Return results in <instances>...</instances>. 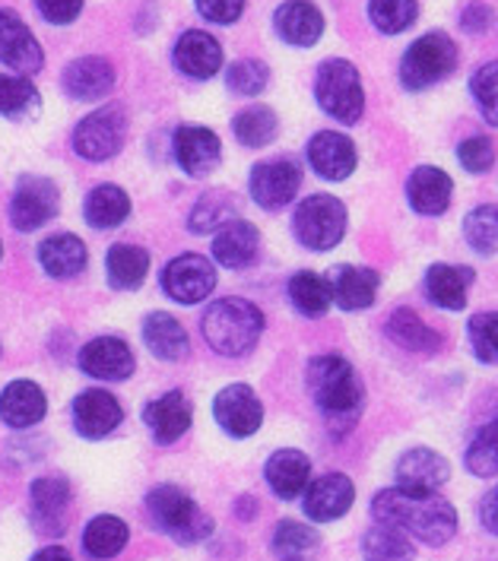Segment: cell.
<instances>
[{
    "label": "cell",
    "mask_w": 498,
    "mask_h": 561,
    "mask_svg": "<svg viewBox=\"0 0 498 561\" xmlns=\"http://www.w3.org/2000/svg\"><path fill=\"white\" fill-rule=\"evenodd\" d=\"M372 514L384 527L407 533L419 542L444 546L457 530V511L435 492H416V489H384L372 502Z\"/></svg>",
    "instance_id": "1"
},
{
    "label": "cell",
    "mask_w": 498,
    "mask_h": 561,
    "mask_svg": "<svg viewBox=\"0 0 498 561\" xmlns=\"http://www.w3.org/2000/svg\"><path fill=\"white\" fill-rule=\"evenodd\" d=\"M308 390L327 419V428L340 438L359 422L362 413V385L343 355H318L308 365Z\"/></svg>",
    "instance_id": "2"
},
{
    "label": "cell",
    "mask_w": 498,
    "mask_h": 561,
    "mask_svg": "<svg viewBox=\"0 0 498 561\" xmlns=\"http://www.w3.org/2000/svg\"><path fill=\"white\" fill-rule=\"evenodd\" d=\"M201 330L216 353L245 355L258 346L264 333V314L245 298H219L206 308Z\"/></svg>",
    "instance_id": "3"
},
{
    "label": "cell",
    "mask_w": 498,
    "mask_h": 561,
    "mask_svg": "<svg viewBox=\"0 0 498 561\" xmlns=\"http://www.w3.org/2000/svg\"><path fill=\"white\" fill-rule=\"evenodd\" d=\"M147 507L156 527L176 536L178 542H201L213 533V520L176 485H156L147 495Z\"/></svg>",
    "instance_id": "4"
},
{
    "label": "cell",
    "mask_w": 498,
    "mask_h": 561,
    "mask_svg": "<svg viewBox=\"0 0 498 561\" xmlns=\"http://www.w3.org/2000/svg\"><path fill=\"white\" fill-rule=\"evenodd\" d=\"M318 105L330 118H337L340 124H355L362 118L365 108V92H362V80L359 70L352 67L350 60L330 58L318 67Z\"/></svg>",
    "instance_id": "5"
},
{
    "label": "cell",
    "mask_w": 498,
    "mask_h": 561,
    "mask_svg": "<svg viewBox=\"0 0 498 561\" xmlns=\"http://www.w3.org/2000/svg\"><path fill=\"white\" fill-rule=\"evenodd\" d=\"M454 67H457V45L441 32H429L407 48L400 60V83L412 92L429 89L444 77H451Z\"/></svg>",
    "instance_id": "6"
},
{
    "label": "cell",
    "mask_w": 498,
    "mask_h": 561,
    "mask_svg": "<svg viewBox=\"0 0 498 561\" xmlns=\"http://www.w3.org/2000/svg\"><path fill=\"white\" fill-rule=\"evenodd\" d=\"M295 236L312 251H330L343 241L347 232V207L330 197V194H315L302 201L295 209Z\"/></svg>",
    "instance_id": "7"
},
{
    "label": "cell",
    "mask_w": 498,
    "mask_h": 561,
    "mask_svg": "<svg viewBox=\"0 0 498 561\" xmlns=\"http://www.w3.org/2000/svg\"><path fill=\"white\" fill-rule=\"evenodd\" d=\"M127 137V115L121 105L95 108L92 115L77 124L73 130V149L89 162H105L121 152Z\"/></svg>",
    "instance_id": "8"
},
{
    "label": "cell",
    "mask_w": 498,
    "mask_h": 561,
    "mask_svg": "<svg viewBox=\"0 0 498 561\" xmlns=\"http://www.w3.org/2000/svg\"><path fill=\"white\" fill-rule=\"evenodd\" d=\"M60 207L58 184L52 178H20L13 201H10V222L20 232H32L38 226H45L48 219H55Z\"/></svg>",
    "instance_id": "9"
},
{
    "label": "cell",
    "mask_w": 498,
    "mask_h": 561,
    "mask_svg": "<svg viewBox=\"0 0 498 561\" xmlns=\"http://www.w3.org/2000/svg\"><path fill=\"white\" fill-rule=\"evenodd\" d=\"M162 289L181 305H197L216 289V270L201 254H181L162 270Z\"/></svg>",
    "instance_id": "10"
},
{
    "label": "cell",
    "mask_w": 498,
    "mask_h": 561,
    "mask_svg": "<svg viewBox=\"0 0 498 561\" xmlns=\"http://www.w3.org/2000/svg\"><path fill=\"white\" fill-rule=\"evenodd\" d=\"M302 184V165L283 156L273 162H261L251 172V197L254 204L264 209H283L286 204H293Z\"/></svg>",
    "instance_id": "11"
},
{
    "label": "cell",
    "mask_w": 498,
    "mask_h": 561,
    "mask_svg": "<svg viewBox=\"0 0 498 561\" xmlns=\"http://www.w3.org/2000/svg\"><path fill=\"white\" fill-rule=\"evenodd\" d=\"M213 413L216 422L233 435V438H248L261 428L264 422V407L258 400V393L248 385L223 387L213 400Z\"/></svg>",
    "instance_id": "12"
},
{
    "label": "cell",
    "mask_w": 498,
    "mask_h": 561,
    "mask_svg": "<svg viewBox=\"0 0 498 561\" xmlns=\"http://www.w3.org/2000/svg\"><path fill=\"white\" fill-rule=\"evenodd\" d=\"M0 64H7L16 73H38L45 64L42 45L35 42L30 26L3 7H0Z\"/></svg>",
    "instance_id": "13"
},
{
    "label": "cell",
    "mask_w": 498,
    "mask_h": 561,
    "mask_svg": "<svg viewBox=\"0 0 498 561\" xmlns=\"http://www.w3.org/2000/svg\"><path fill=\"white\" fill-rule=\"evenodd\" d=\"M67 504H70L67 479H58V476L35 479L30 489L32 527L42 533V536H58V533H64Z\"/></svg>",
    "instance_id": "14"
},
{
    "label": "cell",
    "mask_w": 498,
    "mask_h": 561,
    "mask_svg": "<svg viewBox=\"0 0 498 561\" xmlns=\"http://www.w3.org/2000/svg\"><path fill=\"white\" fill-rule=\"evenodd\" d=\"M134 365H137L134 350L117 336H99L80 353V368L99 381H124L134 375Z\"/></svg>",
    "instance_id": "15"
},
{
    "label": "cell",
    "mask_w": 498,
    "mask_h": 561,
    "mask_svg": "<svg viewBox=\"0 0 498 561\" xmlns=\"http://www.w3.org/2000/svg\"><path fill=\"white\" fill-rule=\"evenodd\" d=\"M352 502H355V485L343 473H327L305 489V514L318 524L340 520Z\"/></svg>",
    "instance_id": "16"
},
{
    "label": "cell",
    "mask_w": 498,
    "mask_h": 561,
    "mask_svg": "<svg viewBox=\"0 0 498 561\" xmlns=\"http://www.w3.org/2000/svg\"><path fill=\"white\" fill-rule=\"evenodd\" d=\"M176 156L178 165L194 178L210 175L219 165L223 156V144L210 127H197V124H184L176 134Z\"/></svg>",
    "instance_id": "17"
},
{
    "label": "cell",
    "mask_w": 498,
    "mask_h": 561,
    "mask_svg": "<svg viewBox=\"0 0 498 561\" xmlns=\"http://www.w3.org/2000/svg\"><path fill=\"white\" fill-rule=\"evenodd\" d=\"M124 419V410L109 390H87L73 400V425L83 438H105Z\"/></svg>",
    "instance_id": "18"
},
{
    "label": "cell",
    "mask_w": 498,
    "mask_h": 561,
    "mask_svg": "<svg viewBox=\"0 0 498 561\" xmlns=\"http://www.w3.org/2000/svg\"><path fill=\"white\" fill-rule=\"evenodd\" d=\"M115 87V67L105 58H77L64 70V92L77 102H95Z\"/></svg>",
    "instance_id": "19"
},
{
    "label": "cell",
    "mask_w": 498,
    "mask_h": 561,
    "mask_svg": "<svg viewBox=\"0 0 498 561\" xmlns=\"http://www.w3.org/2000/svg\"><path fill=\"white\" fill-rule=\"evenodd\" d=\"M327 286L343 311H362L378 296V273L369 266H333L327 273Z\"/></svg>",
    "instance_id": "20"
},
{
    "label": "cell",
    "mask_w": 498,
    "mask_h": 561,
    "mask_svg": "<svg viewBox=\"0 0 498 561\" xmlns=\"http://www.w3.org/2000/svg\"><path fill=\"white\" fill-rule=\"evenodd\" d=\"M176 67L184 77L210 80L223 67V48L210 32H184L176 42Z\"/></svg>",
    "instance_id": "21"
},
{
    "label": "cell",
    "mask_w": 498,
    "mask_h": 561,
    "mask_svg": "<svg viewBox=\"0 0 498 561\" xmlns=\"http://www.w3.org/2000/svg\"><path fill=\"white\" fill-rule=\"evenodd\" d=\"M273 26L283 42H290L295 48H312L324 35V16L312 0H286L276 10Z\"/></svg>",
    "instance_id": "22"
},
{
    "label": "cell",
    "mask_w": 498,
    "mask_h": 561,
    "mask_svg": "<svg viewBox=\"0 0 498 561\" xmlns=\"http://www.w3.org/2000/svg\"><path fill=\"white\" fill-rule=\"evenodd\" d=\"M451 479V467L448 460L429 450V447H412L400 460H397V482L404 489H416V492H435Z\"/></svg>",
    "instance_id": "23"
},
{
    "label": "cell",
    "mask_w": 498,
    "mask_h": 561,
    "mask_svg": "<svg viewBox=\"0 0 498 561\" xmlns=\"http://www.w3.org/2000/svg\"><path fill=\"white\" fill-rule=\"evenodd\" d=\"M308 162L327 181H343L355 172V147L350 137L324 130L308 144Z\"/></svg>",
    "instance_id": "24"
},
{
    "label": "cell",
    "mask_w": 498,
    "mask_h": 561,
    "mask_svg": "<svg viewBox=\"0 0 498 561\" xmlns=\"http://www.w3.org/2000/svg\"><path fill=\"white\" fill-rule=\"evenodd\" d=\"M264 476H267V482H270V489H273L280 499L293 502V499H298V495L308 489L312 460H308L302 450L283 447V450H276V454L267 460Z\"/></svg>",
    "instance_id": "25"
},
{
    "label": "cell",
    "mask_w": 498,
    "mask_h": 561,
    "mask_svg": "<svg viewBox=\"0 0 498 561\" xmlns=\"http://www.w3.org/2000/svg\"><path fill=\"white\" fill-rule=\"evenodd\" d=\"M45 410H48V400H45L42 387L32 385V381H13L0 393V419L10 428L38 425L45 419Z\"/></svg>",
    "instance_id": "26"
},
{
    "label": "cell",
    "mask_w": 498,
    "mask_h": 561,
    "mask_svg": "<svg viewBox=\"0 0 498 561\" xmlns=\"http://www.w3.org/2000/svg\"><path fill=\"white\" fill-rule=\"evenodd\" d=\"M144 419L152 428L156 442L172 444L191 428V403H188V397L181 390H169V393H162L159 400L149 403Z\"/></svg>",
    "instance_id": "27"
},
{
    "label": "cell",
    "mask_w": 498,
    "mask_h": 561,
    "mask_svg": "<svg viewBox=\"0 0 498 561\" xmlns=\"http://www.w3.org/2000/svg\"><path fill=\"white\" fill-rule=\"evenodd\" d=\"M451 194H454V184L451 178L444 175L435 165H422L416 169L407 181V197L416 213L422 216H441L448 204H451Z\"/></svg>",
    "instance_id": "28"
},
{
    "label": "cell",
    "mask_w": 498,
    "mask_h": 561,
    "mask_svg": "<svg viewBox=\"0 0 498 561\" xmlns=\"http://www.w3.org/2000/svg\"><path fill=\"white\" fill-rule=\"evenodd\" d=\"M261 248V236L251 222L233 219L229 226H223L216 238H213V257L229 270H241L258 257Z\"/></svg>",
    "instance_id": "29"
},
{
    "label": "cell",
    "mask_w": 498,
    "mask_h": 561,
    "mask_svg": "<svg viewBox=\"0 0 498 561\" xmlns=\"http://www.w3.org/2000/svg\"><path fill=\"white\" fill-rule=\"evenodd\" d=\"M469 283H473V270H464V266L435 264L426 273V293L444 311H461L467 305Z\"/></svg>",
    "instance_id": "30"
},
{
    "label": "cell",
    "mask_w": 498,
    "mask_h": 561,
    "mask_svg": "<svg viewBox=\"0 0 498 561\" xmlns=\"http://www.w3.org/2000/svg\"><path fill=\"white\" fill-rule=\"evenodd\" d=\"M38 261H42L48 276L70 279V276L83 273V266H87V244L77 236L45 238L38 248Z\"/></svg>",
    "instance_id": "31"
},
{
    "label": "cell",
    "mask_w": 498,
    "mask_h": 561,
    "mask_svg": "<svg viewBox=\"0 0 498 561\" xmlns=\"http://www.w3.org/2000/svg\"><path fill=\"white\" fill-rule=\"evenodd\" d=\"M144 340H147L149 353L162 362H178L188 355V333L166 311H152L144 321Z\"/></svg>",
    "instance_id": "32"
},
{
    "label": "cell",
    "mask_w": 498,
    "mask_h": 561,
    "mask_svg": "<svg viewBox=\"0 0 498 561\" xmlns=\"http://www.w3.org/2000/svg\"><path fill=\"white\" fill-rule=\"evenodd\" d=\"M273 556L280 561H315L321 552V536L298 524V520H283L273 530Z\"/></svg>",
    "instance_id": "33"
},
{
    "label": "cell",
    "mask_w": 498,
    "mask_h": 561,
    "mask_svg": "<svg viewBox=\"0 0 498 561\" xmlns=\"http://www.w3.org/2000/svg\"><path fill=\"white\" fill-rule=\"evenodd\" d=\"M387 336H391L397 346L410 350V353H435L441 346L439 333L426 324L419 314H412L410 308H400V311L391 314V321H387Z\"/></svg>",
    "instance_id": "34"
},
{
    "label": "cell",
    "mask_w": 498,
    "mask_h": 561,
    "mask_svg": "<svg viewBox=\"0 0 498 561\" xmlns=\"http://www.w3.org/2000/svg\"><path fill=\"white\" fill-rule=\"evenodd\" d=\"M105 273L115 289H137L149 273V254L137 244H115L105 257Z\"/></svg>",
    "instance_id": "35"
},
{
    "label": "cell",
    "mask_w": 498,
    "mask_h": 561,
    "mask_svg": "<svg viewBox=\"0 0 498 561\" xmlns=\"http://www.w3.org/2000/svg\"><path fill=\"white\" fill-rule=\"evenodd\" d=\"M131 213V197L117 184H99L87 197V222L92 229H115Z\"/></svg>",
    "instance_id": "36"
},
{
    "label": "cell",
    "mask_w": 498,
    "mask_h": 561,
    "mask_svg": "<svg viewBox=\"0 0 498 561\" xmlns=\"http://www.w3.org/2000/svg\"><path fill=\"white\" fill-rule=\"evenodd\" d=\"M124 546H127V524L124 520H117L112 514L89 520L87 533H83V549H87L89 559H115Z\"/></svg>",
    "instance_id": "37"
},
{
    "label": "cell",
    "mask_w": 498,
    "mask_h": 561,
    "mask_svg": "<svg viewBox=\"0 0 498 561\" xmlns=\"http://www.w3.org/2000/svg\"><path fill=\"white\" fill-rule=\"evenodd\" d=\"M38 108H42V95L26 77H0V115L3 118H35Z\"/></svg>",
    "instance_id": "38"
},
{
    "label": "cell",
    "mask_w": 498,
    "mask_h": 561,
    "mask_svg": "<svg viewBox=\"0 0 498 561\" xmlns=\"http://www.w3.org/2000/svg\"><path fill=\"white\" fill-rule=\"evenodd\" d=\"M362 556H365V561H412L416 559V549L407 539V533L378 524L375 530L365 533Z\"/></svg>",
    "instance_id": "39"
},
{
    "label": "cell",
    "mask_w": 498,
    "mask_h": 561,
    "mask_svg": "<svg viewBox=\"0 0 498 561\" xmlns=\"http://www.w3.org/2000/svg\"><path fill=\"white\" fill-rule=\"evenodd\" d=\"M290 298H293V305L305 318H321V314H327L333 296H330L327 279L305 270V273H295L293 279H290Z\"/></svg>",
    "instance_id": "40"
},
{
    "label": "cell",
    "mask_w": 498,
    "mask_h": 561,
    "mask_svg": "<svg viewBox=\"0 0 498 561\" xmlns=\"http://www.w3.org/2000/svg\"><path fill=\"white\" fill-rule=\"evenodd\" d=\"M233 130L238 144H245V147H267L276 137L280 121L273 115V108L254 105V108H245L241 115H235Z\"/></svg>",
    "instance_id": "41"
},
{
    "label": "cell",
    "mask_w": 498,
    "mask_h": 561,
    "mask_svg": "<svg viewBox=\"0 0 498 561\" xmlns=\"http://www.w3.org/2000/svg\"><path fill=\"white\" fill-rule=\"evenodd\" d=\"M467 470L483 479L498 473V415L476 432V438L467 447Z\"/></svg>",
    "instance_id": "42"
},
{
    "label": "cell",
    "mask_w": 498,
    "mask_h": 561,
    "mask_svg": "<svg viewBox=\"0 0 498 561\" xmlns=\"http://www.w3.org/2000/svg\"><path fill=\"white\" fill-rule=\"evenodd\" d=\"M464 236L476 254H496L498 251V207H476L464 219Z\"/></svg>",
    "instance_id": "43"
},
{
    "label": "cell",
    "mask_w": 498,
    "mask_h": 561,
    "mask_svg": "<svg viewBox=\"0 0 498 561\" xmlns=\"http://www.w3.org/2000/svg\"><path fill=\"white\" fill-rule=\"evenodd\" d=\"M369 16L378 32L397 35L416 23V0H369Z\"/></svg>",
    "instance_id": "44"
},
{
    "label": "cell",
    "mask_w": 498,
    "mask_h": 561,
    "mask_svg": "<svg viewBox=\"0 0 498 561\" xmlns=\"http://www.w3.org/2000/svg\"><path fill=\"white\" fill-rule=\"evenodd\" d=\"M235 216V201L229 194H206L197 201V207L191 213V229L194 232H219L223 226H229Z\"/></svg>",
    "instance_id": "45"
},
{
    "label": "cell",
    "mask_w": 498,
    "mask_h": 561,
    "mask_svg": "<svg viewBox=\"0 0 498 561\" xmlns=\"http://www.w3.org/2000/svg\"><path fill=\"white\" fill-rule=\"evenodd\" d=\"M469 346H473L479 362L498 365V311L476 314L469 321Z\"/></svg>",
    "instance_id": "46"
},
{
    "label": "cell",
    "mask_w": 498,
    "mask_h": 561,
    "mask_svg": "<svg viewBox=\"0 0 498 561\" xmlns=\"http://www.w3.org/2000/svg\"><path fill=\"white\" fill-rule=\"evenodd\" d=\"M469 89H473V99H476V105H479L483 118L498 127V60H493V64H483V67L473 73Z\"/></svg>",
    "instance_id": "47"
},
{
    "label": "cell",
    "mask_w": 498,
    "mask_h": 561,
    "mask_svg": "<svg viewBox=\"0 0 498 561\" xmlns=\"http://www.w3.org/2000/svg\"><path fill=\"white\" fill-rule=\"evenodd\" d=\"M226 83L238 95H258L270 83V70H267L264 60H235L233 67H229V73H226Z\"/></svg>",
    "instance_id": "48"
},
{
    "label": "cell",
    "mask_w": 498,
    "mask_h": 561,
    "mask_svg": "<svg viewBox=\"0 0 498 561\" xmlns=\"http://www.w3.org/2000/svg\"><path fill=\"white\" fill-rule=\"evenodd\" d=\"M457 159H461V165H464L467 172H473V175L489 172L493 162H496L493 140H489V137H469V140H464L461 149H457Z\"/></svg>",
    "instance_id": "49"
},
{
    "label": "cell",
    "mask_w": 498,
    "mask_h": 561,
    "mask_svg": "<svg viewBox=\"0 0 498 561\" xmlns=\"http://www.w3.org/2000/svg\"><path fill=\"white\" fill-rule=\"evenodd\" d=\"M35 7L55 26H67L83 13V0H35Z\"/></svg>",
    "instance_id": "50"
},
{
    "label": "cell",
    "mask_w": 498,
    "mask_h": 561,
    "mask_svg": "<svg viewBox=\"0 0 498 561\" xmlns=\"http://www.w3.org/2000/svg\"><path fill=\"white\" fill-rule=\"evenodd\" d=\"M197 10L201 16L210 23H219V26H229L241 16L245 10V0H197Z\"/></svg>",
    "instance_id": "51"
},
{
    "label": "cell",
    "mask_w": 498,
    "mask_h": 561,
    "mask_svg": "<svg viewBox=\"0 0 498 561\" xmlns=\"http://www.w3.org/2000/svg\"><path fill=\"white\" fill-rule=\"evenodd\" d=\"M461 26L467 32H489L496 26V13L486 3H469L461 16Z\"/></svg>",
    "instance_id": "52"
},
{
    "label": "cell",
    "mask_w": 498,
    "mask_h": 561,
    "mask_svg": "<svg viewBox=\"0 0 498 561\" xmlns=\"http://www.w3.org/2000/svg\"><path fill=\"white\" fill-rule=\"evenodd\" d=\"M479 520H483L486 530L498 536V489L483 495V502H479Z\"/></svg>",
    "instance_id": "53"
},
{
    "label": "cell",
    "mask_w": 498,
    "mask_h": 561,
    "mask_svg": "<svg viewBox=\"0 0 498 561\" xmlns=\"http://www.w3.org/2000/svg\"><path fill=\"white\" fill-rule=\"evenodd\" d=\"M32 561H73L60 546H45V549H38L35 556H32Z\"/></svg>",
    "instance_id": "54"
}]
</instances>
